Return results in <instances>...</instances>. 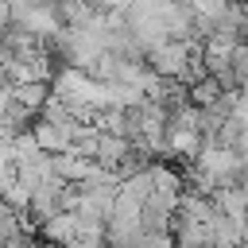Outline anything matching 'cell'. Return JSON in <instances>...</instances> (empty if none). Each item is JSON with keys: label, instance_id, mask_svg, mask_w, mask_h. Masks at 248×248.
I'll return each mask as SVG.
<instances>
[{"label": "cell", "instance_id": "cell-1", "mask_svg": "<svg viewBox=\"0 0 248 248\" xmlns=\"http://www.w3.org/2000/svg\"><path fill=\"white\" fill-rule=\"evenodd\" d=\"M97 170H101V167H97L93 159H81V155H74V151L54 155V174L66 178V182H85V178H93Z\"/></svg>", "mask_w": 248, "mask_h": 248}, {"label": "cell", "instance_id": "cell-2", "mask_svg": "<svg viewBox=\"0 0 248 248\" xmlns=\"http://www.w3.org/2000/svg\"><path fill=\"white\" fill-rule=\"evenodd\" d=\"M39 240H50V244H70V240H78V213H58V217H50L43 229H39Z\"/></svg>", "mask_w": 248, "mask_h": 248}, {"label": "cell", "instance_id": "cell-3", "mask_svg": "<svg viewBox=\"0 0 248 248\" xmlns=\"http://www.w3.org/2000/svg\"><path fill=\"white\" fill-rule=\"evenodd\" d=\"M12 97H16L23 108H31V112H39V116H43V108H46V101H50V81H27V85H12Z\"/></svg>", "mask_w": 248, "mask_h": 248}, {"label": "cell", "instance_id": "cell-4", "mask_svg": "<svg viewBox=\"0 0 248 248\" xmlns=\"http://www.w3.org/2000/svg\"><path fill=\"white\" fill-rule=\"evenodd\" d=\"M221 97H225V89H221V81H217V78H209V74H205L202 81H194V85H190V105H194V108H213Z\"/></svg>", "mask_w": 248, "mask_h": 248}, {"label": "cell", "instance_id": "cell-5", "mask_svg": "<svg viewBox=\"0 0 248 248\" xmlns=\"http://www.w3.org/2000/svg\"><path fill=\"white\" fill-rule=\"evenodd\" d=\"M229 70H232V78H236V89H244V85H248V43H232V50H229Z\"/></svg>", "mask_w": 248, "mask_h": 248}, {"label": "cell", "instance_id": "cell-6", "mask_svg": "<svg viewBox=\"0 0 248 248\" xmlns=\"http://www.w3.org/2000/svg\"><path fill=\"white\" fill-rule=\"evenodd\" d=\"M140 248H174V236L170 232H143Z\"/></svg>", "mask_w": 248, "mask_h": 248}]
</instances>
